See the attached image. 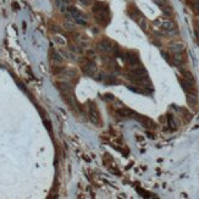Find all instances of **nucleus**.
I'll return each instance as SVG.
<instances>
[{
    "label": "nucleus",
    "mask_w": 199,
    "mask_h": 199,
    "mask_svg": "<svg viewBox=\"0 0 199 199\" xmlns=\"http://www.w3.org/2000/svg\"><path fill=\"white\" fill-rule=\"evenodd\" d=\"M93 12L96 16V21L100 22L101 25H106L110 21V12L108 5L101 1H96L93 5Z\"/></svg>",
    "instance_id": "obj_1"
},
{
    "label": "nucleus",
    "mask_w": 199,
    "mask_h": 199,
    "mask_svg": "<svg viewBox=\"0 0 199 199\" xmlns=\"http://www.w3.org/2000/svg\"><path fill=\"white\" fill-rule=\"evenodd\" d=\"M89 116H90L92 122H94L95 125H99V122H100L99 111L96 109V105L93 103H90V106H89Z\"/></svg>",
    "instance_id": "obj_2"
},
{
    "label": "nucleus",
    "mask_w": 199,
    "mask_h": 199,
    "mask_svg": "<svg viewBox=\"0 0 199 199\" xmlns=\"http://www.w3.org/2000/svg\"><path fill=\"white\" fill-rule=\"evenodd\" d=\"M82 70L86 75H89V76H94V74L96 72V67L94 65V62H92L89 60L86 61L84 65H82Z\"/></svg>",
    "instance_id": "obj_3"
},
{
    "label": "nucleus",
    "mask_w": 199,
    "mask_h": 199,
    "mask_svg": "<svg viewBox=\"0 0 199 199\" xmlns=\"http://www.w3.org/2000/svg\"><path fill=\"white\" fill-rule=\"evenodd\" d=\"M136 119H137L140 123H142L144 127H154V122L150 119L148 117H145V116H142V115H137V116H134Z\"/></svg>",
    "instance_id": "obj_4"
},
{
    "label": "nucleus",
    "mask_w": 199,
    "mask_h": 199,
    "mask_svg": "<svg viewBox=\"0 0 199 199\" xmlns=\"http://www.w3.org/2000/svg\"><path fill=\"white\" fill-rule=\"evenodd\" d=\"M99 49L103 53H110L111 50H113V44H111L109 40L104 39V40H101L99 43Z\"/></svg>",
    "instance_id": "obj_5"
},
{
    "label": "nucleus",
    "mask_w": 199,
    "mask_h": 199,
    "mask_svg": "<svg viewBox=\"0 0 199 199\" xmlns=\"http://www.w3.org/2000/svg\"><path fill=\"white\" fill-rule=\"evenodd\" d=\"M117 113L122 116V117H133V115H136L134 114V111H132L131 109H128V108H122V109H119L117 110Z\"/></svg>",
    "instance_id": "obj_6"
},
{
    "label": "nucleus",
    "mask_w": 199,
    "mask_h": 199,
    "mask_svg": "<svg viewBox=\"0 0 199 199\" xmlns=\"http://www.w3.org/2000/svg\"><path fill=\"white\" fill-rule=\"evenodd\" d=\"M160 26H161L163 30L167 31V32H172V31L175 30V23L171 22V21H169V20L163 21V22H161V25H160Z\"/></svg>",
    "instance_id": "obj_7"
},
{
    "label": "nucleus",
    "mask_w": 199,
    "mask_h": 199,
    "mask_svg": "<svg viewBox=\"0 0 199 199\" xmlns=\"http://www.w3.org/2000/svg\"><path fill=\"white\" fill-rule=\"evenodd\" d=\"M171 50L173 53H182L183 51V45L182 44H172L171 45Z\"/></svg>",
    "instance_id": "obj_8"
},
{
    "label": "nucleus",
    "mask_w": 199,
    "mask_h": 199,
    "mask_svg": "<svg viewBox=\"0 0 199 199\" xmlns=\"http://www.w3.org/2000/svg\"><path fill=\"white\" fill-rule=\"evenodd\" d=\"M182 61H183V59H182V56L179 55V53H176L173 56V62L176 65H179V64H182Z\"/></svg>",
    "instance_id": "obj_9"
},
{
    "label": "nucleus",
    "mask_w": 199,
    "mask_h": 199,
    "mask_svg": "<svg viewBox=\"0 0 199 199\" xmlns=\"http://www.w3.org/2000/svg\"><path fill=\"white\" fill-rule=\"evenodd\" d=\"M54 60H55V61H57V62H60V61H62V59H61V56H60L59 54H56V53H54Z\"/></svg>",
    "instance_id": "obj_10"
},
{
    "label": "nucleus",
    "mask_w": 199,
    "mask_h": 199,
    "mask_svg": "<svg viewBox=\"0 0 199 199\" xmlns=\"http://www.w3.org/2000/svg\"><path fill=\"white\" fill-rule=\"evenodd\" d=\"M44 123L47 125V128H48V131H51V127H50V122H49V120H44Z\"/></svg>",
    "instance_id": "obj_11"
}]
</instances>
